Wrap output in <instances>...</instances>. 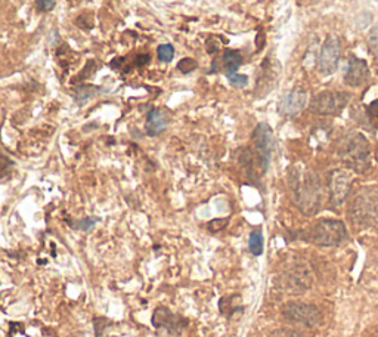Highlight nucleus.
<instances>
[{
    "mask_svg": "<svg viewBox=\"0 0 378 337\" xmlns=\"http://www.w3.org/2000/svg\"><path fill=\"white\" fill-rule=\"evenodd\" d=\"M303 238L316 246L335 247L343 245V242L349 238V234L346 225L342 221L322 219L316 222L314 226H310Z\"/></svg>",
    "mask_w": 378,
    "mask_h": 337,
    "instance_id": "20e7f679",
    "label": "nucleus"
},
{
    "mask_svg": "<svg viewBox=\"0 0 378 337\" xmlns=\"http://www.w3.org/2000/svg\"><path fill=\"white\" fill-rule=\"evenodd\" d=\"M370 118H371V123L378 128V99L372 101L370 105H368V110H367Z\"/></svg>",
    "mask_w": 378,
    "mask_h": 337,
    "instance_id": "393cba45",
    "label": "nucleus"
},
{
    "mask_svg": "<svg viewBox=\"0 0 378 337\" xmlns=\"http://www.w3.org/2000/svg\"><path fill=\"white\" fill-rule=\"evenodd\" d=\"M352 181H354L352 173L347 170L337 169L330 173L328 186H330V201L332 207H339L344 203L350 193Z\"/></svg>",
    "mask_w": 378,
    "mask_h": 337,
    "instance_id": "1a4fd4ad",
    "label": "nucleus"
},
{
    "mask_svg": "<svg viewBox=\"0 0 378 337\" xmlns=\"http://www.w3.org/2000/svg\"><path fill=\"white\" fill-rule=\"evenodd\" d=\"M368 48L375 58H378V29H374L368 36Z\"/></svg>",
    "mask_w": 378,
    "mask_h": 337,
    "instance_id": "5701e85b",
    "label": "nucleus"
},
{
    "mask_svg": "<svg viewBox=\"0 0 378 337\" xmlns=\"http://www.w3.org/2000/svg\"><path fill=\"white\" fill-rule=\"evenodd\" d=\"M98 222L97 218H85V219H78L76 222H70V226L77 229V231H89V229Z\"/></svg>",
    "mask_w": 378,
    "mask_h": 337,
    "instance_id": "aec40b11",
    "label": "nucleus"
},
{
    "mask_svg": "<svg viewBox=\"0 0 378 337\" xmlns=\"http://www.w3.org/2000/svg\"><path fill=\"white\" fill-rule=\"evenodd\" d=\"M216 40H218V37L213 36V37H210L207 40V43H206L207 45V52L210 53V55H213V53H216V52H218L220 49L219 43H216Z\"/></svg>",
    "mask_w": 378,
    "mask_h": 337,
    "instance_id": "bb28decb",
    "label": "nucleus"
},
{
    "mask_svg": "<svg viewBox=\"0 0 378 337\" xmlns=\"http://www.w3.org/2000/svg\"><path fill=\"white\" fill-rule=\"evenodd\" d=\"M34 2H36V8L40 12H49L53 9V6H55L57 0H34Z\"/></svg>",
    "mask_w": 378,
    "mask_h": 337,
    "instance_id": "a878e982",
    "label": "nucleus"
},
{
    "mask_svg": "<svg viewBox=\"0 0 378 337\" xmlns=\"http://www.w3.org/2000/svg\"><path fill=\"white\" fill-rule=\"evenodd\" d=\"M153 324L155 329H163L169 334L178 336L186 329L188 319L172 312L169 308L161 306L155 309V312L153 315Z\"/></svg>",
    "mask_w": 378,
    "mask_h": 337,
    "instance_id": "9d476101",
    "label": "nucleus"
},
{
    "mask_svg": "<svg viewBox=\"0 0 378 337\" xmlns=\"http://www.w3.org/2000/svg\"><path fill=\"white\" fill-rule=\"evenodd\" d=\"M227 226V219H214L207 223V228L210 233H219Z\"/></svg>",
    "mask_w": 378,
    "mask_h": 337,
    "instance_id": "b1692460",
    "label": "nucleus"
},
{
    "mask_svg": "<svg viewBox=\"0 0 378 337\" xmlns=\"http://www.w3.org/2000/svg\"><path fill=\"white\" fill-rule=\"evenodd\" d=\"M282 315L291 322L315 327L321 322V312L315 305L303 302H288L282 308Z\"/></svg>",
    "mask_w": 378,
    "mask_h": 337,
    "instance_id": "0eeeda50",
    "label": "nucleus"
},
{
    "mask_svg": "<svg viewBox=\"0 0 378 337\" xmlns=\"http://www.w3.org/2000/svg\"><path fill=\"white\" fill-rule=\"evenodd\" d=\"M263 234L260 229H254V231L250 233L248 237V250L253 256H260L263 254L265 250V242H263Z\"/></svg>",
    "mask_w": 378,
    "mask_h": 337,
    "instance_id": "a211bd4d",
    "label": "nucleus"
},
{
    "mask_svg": "<svg viewBox=\"0 0 378 337\" xmlns=\"http://www.w3.org/2000/svg\"><path fill=\"white\" fill-rule=\"evenodd\" d=\"M222 64H223L225 74H226L227 77H231V76L237 74L238 69L242 65V57H241V53H239L238 50H234V49H225Z\"/></svg>",
    "mask_w": 378,
    "mask_h": 337,
    "instance_id": "dca6fc26",
    "label": "nucleus"
},
{
    "mask_svg": "<svg viewBox=\"0 0 378 337\" xmlns=\"http://www.w3.org/2000/svg\"><path fill=\"white\" fill-rule=\"evenodd\" d=\"M343 163L352 170L363 173L371 166V150L367 138L360 133H350L339 146Z\"/></svg>",
    "mask_w": 378,
    "mask_h": 337,
    "instance_id": "f03ea898",
    "label": "nucleus"
},
{
    "mask_svg": "<svg viewBox=\"0 0 378 337\" xmlns=\"http://www.w3.org/2000/svg\"><path fill=\"white\" fill-rule=\"evenodd\" d=\"M169 125V114L164 110L153 109L146 114L145 132L148 137H158L163 133Z\"/></svg>",
    "mask_w": 378,
    "mask_h": 337,
    "instance_id": "4468645a",
    "label": "nucleus"
},
{
    "mask_svg": "<svg viewBox=\"0 0 378 337\" xmlns=\"http://www.w3.org/2000/svg\"><path fill=\"white\" fill-rule=\"evenodd\" d=\"M157 55L160 58V61L163 62H170L174 58V48L169 43L166 45H160L157 49Z\"/></svg>",
    "mask_w": 378,
    "mask_h": 337,
    "instance_id": "6ab92c4d",
    "label": "nucleus"
},
{
    "mask_svg": "<svg viewBox=\"0 0 378 337\" xmlns=\"http://www.w3.org/2000/svg\"><path fill=\"white\" fill-rule=\"evenodd\" d=\"M284 282L290 293H303L312 286V275L304 265H295L284 275Z\"/></svg>",
    "mask_w": 378,
    "mask_h": 337,
    "instance_id": "f8f14e48",
    "label": "nucleus"
},
{
    "mask_svg": "<svg viewBox=\"0 0 378 337\" xmlns=\"http://www.w3.org/2000/svg\"><path fill=\"white\" fill-rule=\"evenodd\" d=\"M350 95L346 92H321L309 104V110L318 116H337L349 104Z\"/></svg>",
    "mask_w": 378,
    "mask_h": 337,
    "instance_id": "39448f33",
    "label": "nucleus"
},
{
    "mask_svg": "<svg viewBox=\"0 0 378 337\" xmlns=\"http://www.w3.org/2000/svg\"><path fill=\"white\" fill-rule=\"evenodd\" d=\"M340 55H342L340 39L334 34H330L326 39V42H323L321 48V53H319L318 67H319L321 74L331 76L337 70V65H339V61H340Z\"/></svg>",
    "mask_w": 378,
    "mask_h": 337,
    "instance_id": "6e6552de",
    "label": "nucleus"
},
{
    "mask_svg": "<svg viewBox=\"0 0 378 337\" xmlns=\"http://www.w3.org/2000/svg\"><path fill=\"white\" fill-rule=\"evenodd\" d=\"M288 185L299 210L307 216L318 213L322 205V184L318 174L302 165L293 166L288 173Z\"/></svg>",
    "mask_w": 378,
    "mask_h": 337,
    "instance_id": "f257e3e1",
    "label": "nucleus"
},
{
    "mask_svg": "<svg viewBox=\"0 0 378 337\" xmlns=\"http://www.w3.org/2000/svg\"><path fill=\"white\" fill-rule=\"evenodd\" d=\"M229 78V82H231V85L237 89H242V88H246L248 85V76L246 74H234L231 77H227Z\"/></svg>",
    "mask_w": 378,
    "mask_h": 337,
    "instance_id": "4be33fe9",
    "label": "nucleus"
},
{
    "mask_svg": "<svg viewBox=\"0 0 378 337\" xmlns=\"http://www.w3.org/2000/svg\"><path fill=\"white\" fill-rule=\"evenodd\" d=\"M368 78V65L363 60H359L356 57H350L347 61V69L344 71V83L358 88L367 82Z\"/></svg>",
    "mask_w": 378,
    "mask_h": 337,
    "instance_id": "ddd939ff",
    "label": "nucleus"
},
{
    "mask_svg": "<svg viewBox=\"0 0 378 337\" xmlns=\"http://www.w3.org/2000/svg\"><path fill=\"white\" fill-rule=\"evenodd\" d=\"M349 216L359 228L372 226L378 222V193L374 188H362L349 209Z\"/></svg>",
    "mask_w": 378,
    "mask_h": 337,
    "instance_id": "7ed1b4c3",
    "label": "nucleus"
},
{
    "mask_svg": "<svg viewBox=\"0 0 378 337\" xmlns=\"http://www.w3.org/2000/svg\"><path fill=\"white\" fill-rule=\"evenodd\" d=\"M306 102H307L306 92L303 89L294 88L282 97L279 106H278V111L281 116L291 118V117H295L304 109Z\"/></svg>",
    "mask_w": 378,
    "mask_h": 337,
    "instance_id": "9b49d317",
    "label": "nucleus"
},
{
    "mask_svg": "<svg viewBox=\"0 0 378 337\" xmlns=\"http://www.w3.org/2000/svg\"><path fill=\"white\" fill-rule=\"evenodd\" d=\"M219 308H220L222 315H225L227 318H235L237 314L241 315L242 312H244V306H242V303H241V298L235 294L222 298Z\"/></svg>",
    "mask_w": 378,
    "mask_h": 337,
    "instance_id": "2eb2a0df",
    "label": "nucleus"
},
{
    "mask_svg": "<svg viewBox=\"0 0 378 337\" xmlns=\"http://www.w3.org/2000/svg\"><path fill=\"white\" fill-rule=\"evenodd\" d=\"M101 89L97 88V86H92V85H82V86H78L73 90V98L74 101L78 104V105H82L85 102H88L90 98L93 97H97L98 95V92Z\"/></svg>",
    "mask_w": 378,
    "mask_h": 337,
    "instance_id": "f3484780",
    "label": "nucleus"
},
{
    "mask_svg": "<svg viewBox=\"0 0 378 337\" xmlns=\"http://www.w3.org/2000/svg\"><path fill=\"white\" fill-rule=\"evenodd\" d=\"M253 145L255 157H258V165L260 170L265 173L269 169V165H271L275 148V138L271 126L266 123H260L255 126L253 132Z\"/></svg>",
    "mask_w": 378,
    "mask_h": 337,
    "instance_id": "423d86ee",
    "label": "nucleus"
},
{
    "mask_svg": "<svg viewBox=\"0 0 378 337\" xmlns=\"http://www.w3.org/2000/svg\"><path fill=\"white\" fill-rule=\"evenodd\" d=\"M197 61L192 60V58H182L179 62H178V70L183 74H188V73H192L194 70H197Z\"/></svg>",
    "mask_w": 378,
    "mask_h": 337,
    "instance_id": "412c9836",
    "label": "nucleus"
}]
</instances>
